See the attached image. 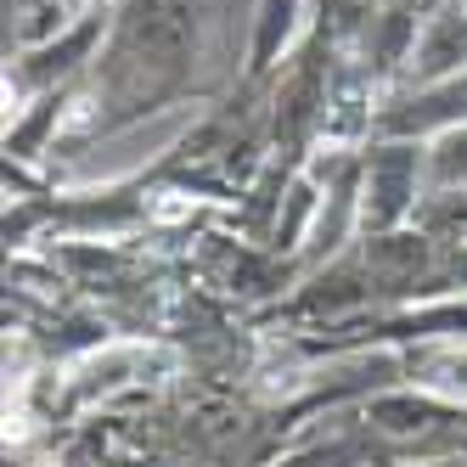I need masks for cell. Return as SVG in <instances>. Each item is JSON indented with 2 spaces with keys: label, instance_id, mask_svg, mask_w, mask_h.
<instances>
[{
  "label": "cell",
  "instance_id": "obj_2",
  "mask_svg": "<svg viewBox=\"0 0 467 467\" xmlns=\"http://www.w3.org/2000/svg\"><path fill=\"white\" fill-rule=\"evenodd\" d=\"M417 74H428V79H440V74H462L467 68V17H440L428 28V40L417 46Z\"/></svg>",
  "mask_w": 467,
  "mask_h": 467
},
{
  "label": "cell",
  "instance_id": "obj_1",
  "mask_svg": "<svg viewBox=\"0 0 467 467\" xmlns=\"http://www.w3.org/2000/svg\"><path fill=\"white\" fill-rule=\"evenodd\" d=\"M417 152L411 147H383L372 158V181H366V220L372 225H394L406 214V203L417 197Z\"/></svg>",
  "mask_w": 467,
  "mask_h": 467
},
{
  "label": "cell",
  "instance_id": "obj_4",
  "mask_svg": "<svg viewBox=\"0 0 467 467\" xmlns=\"http://www.w3.org/2000/svg\"><path fill=\"white\" fill-rule=\"evenodd\" d=\"M428 175L440 181V186H467V124H456V130H445L440 141H433V152H428Z\"/></svg>",
  "mask_w": 467,
  "mask_h": 467
},
{
  "label": "cell",
  "instance_id": "obj_3",
  "mask_svg": "<svg viewBox=\"0 0 467 467\" xmlns=\"http://www.w3.org/2000/svg\"><path fill=\"white\" fill-rule=\"evenodd\" d=\"M293 17H298V0H265L259 12V35H254V68H265L293 35Z\"/></svg>",
  "mask_w": 467,
  "mask_h": 467
}]
</instances>
